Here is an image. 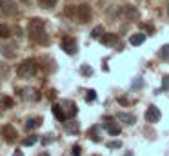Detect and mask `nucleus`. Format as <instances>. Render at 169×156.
Returning <instances> with one entry per match:
<instances>
[{"label":"nucleus","mask_w":169,"mask_h":156,"mask_svg":"<svg viewBox=\"0 0 169 156\" xmlns=\"http://www.w3.org/2000/svg\"><path fill=\"white\" fill-rule=\"evenodd\" d=\"M0 9L6 15H13V13H16V4L13 0H0Z\"/></svg>","instance_id":"obj_8"},{"label":"nucleus","mask_w":169,"mask_h":156,"mask_svg":"<svg viewBox=\"0 0 169 156\" xmlns=\"http://www.w3.org/2000/svg\"><path fill=\"white\" fill-rule=\"evenodd\" d=\"M158 56L162 60H169V46H164L160 51H158Z\"/></svg>","instance_id":"obj_23"},{"label":"nucleus","mask_w":169,"mask_h":156,"mask_svg":"<svg viewBox=\"0 0 169 156\" xmlns=\"http://www.w3.org/2000/svg\"><path fill=\"white\" fill-rule=\"evenodd\" d=\"M66 129H67V132H71V134H77V132H78V123H77V122H67V123H66Z\"/></svg>","instance_id":"obj_21"},{"label":"nucleus","mask_w":169,"mask_h":156,"mask_svg":"<svg viewBox=\"0 0 169 156\" xmlns=\"http://www.w3.org/2000/svg\"><path fill=\"white\" fill-rule=\"evenodd\" d=\"M86 100H87V102H95V100H97V93H95L93 89H91V91H87V95H86Z\"/></svg>","instance_id":"obj_26"},{"label":"nucleus","mask_w":169,"mask_h":156,"mask_svg":"<svg viewBox=\"0 0 169 156\" xmlns=\"http://www.w3.org/2000/svg\"><path fill=\"white\" fill-rule=\"evenodd\" d=\"M93 16V11H91V6L89 4H80L77 7V22H82V24H87Z\"/></svg>","instance_id":"obj_3"},{"label":"nucleus","mask_w":169,"mask_h":156,"mask_svg":"<svg viewBox=\"0 0 169 156\" xmlns=\"http://www.w3.org/2000/svg\"><path fill=\"white\" fill-rule=\"evenodd\" d=\"M62 49H64V53H67V55H77V51H78L77 40L73 36H66L62 40Z\"/></svg>","instance_id":"obj_5"},{"label":"nucleus","mask_w":169,"mask_h":156,"mask_svg":"<svg viewBox=\"0 0 169 156\" xmlns=\"http://www.w3.org/2000/svg\"><path fill=\"white\" fill-rule=\"evenodd\" d=\"M27 31H29V36H31L33 42H38L42 46L49 44V36L46 35V26H44V20L42 18H31Z\"/></svg>","instance_id":"obj_1"},{"label":"nucleus","mask_w":169,"mask_h":156,"mask_svg":"<svg viewBox=\"0 0 169 156\" xmlns=\"http://www.w3.org/2000/svg\"><path fill=\"white\" fill-rule=\"evenodd\" d=\"M125 156H133V154H131V152H127V154H125Z\"/></svg>","instance_id":"obj_36"},{"label":"nucleus","mask_w":169,"mask_h":156,"mask_svg":"<svg viewBox=\"0 0 169 156\" xmlns=\"http://www.w3.org/2000/svg\"><path fill=\"white\" fill-rule=\"evenodd\" d=\"M37 71H38V62L33 60V58H27V60H24L22 64L18 66L16 75H18V78L29 80V78H33V76L37 75Z\"/></svg>","instance_id":"obj_2"},{"label":"nucleus","mask_w":169,"mask_h":156,"mask_svg":"<svg viewBox=\"0 0 169 156\" xmlns=\"http://www.w3.org/2000/svg\"><path fill=\"white\" fill-rule=\"evenodd\" d=\"M100 42L104 46H117L118 44V35H115V33H104L102 38H100Z\"/></svg>","instance_id":"obj_10"},{"label":"nucleus","mask_w":169,"mask_h":156,"mask_svg":"<svg viewBox=\"0 0 169 156\" xmlns=\"http://www.w3.org/2000/svg\"><path fill=\"white\" fill-rule=\"evenodd\" d=\"M89 136H91L93 142H102L100 132H98V127H91V129H89Z\"/></svg>","instance_id":"obj_19"},{"label":"nucleus","mask_w":169,"mask_h":156,"mask_svg":"<svg viewBox=\"0 0 169 156\" xmlns=\"http://www.w3.org/2000/svg\"><path fill=\"white\" fill-rule=\"evenodd\" d=\"M120 11H122V9L118 6H111L107 11H105V15H107V18H111V20H117L118 15H120Z\"/></svg>","instance_id":"obj_15"},{"label":"nucleus","mask_w":169,"mask_h":156,"mask_svg":"<svg viewBox=\"0 0 169 156\" xmlns=\"http://www.w3.org/2000/svg\"><path fill=\"white\" fill-rule=\"evenodd\" d=\"M142 84H144V82H142V80H136V82H135V84H133V87H142Z\"/></svg>","instance_id":"obj_33"},{"label":"nucleus","mask_w":169,"mask_h":156,"mask_svg":"<svg viewBox=\"0 0 169 156\" xmlns=\"http://www.w3.org/2000/svg\"><path fill=\"white\" fill-rule=\"evenodd\" d=\"M67 105H69V113H67V118H73V116H75V114L78 113V109H77V105H75V103H73V102H69Z\"/></svg>","instance_id":"obj_24"},{"label":"nucleus","mask_w":169,"mask_h":156,"mask_svg":"<svg viewBox=\"0 0 169 156\" xmlns=\"http://www.w3.org/2000/svg\"><path fill=\"white\" fill-rule=\"evenodd\" d=\"M162 89H169V75H165L162 78Z\"/></svg>","instance_id":"obj_30"},{"label":"nucleus","mask_w":169,"mask_h":156,"mask_svg":"<svg viewBox=\"0 0 169 156\" xmlns=\"http://www.w3.org/2000/svg\"><path fill=\"white\" fill-rule=\"evenodd\" d=\"M13 156H24V152H22V151H15Z\"/></svg>","instance_id":"obj_34"},{"label":"nucleus","mask_w":169,"mask_h":156,"mask_svg":"<svg viewBox=\"0 0 169 156\" xmlns=\"http://www.w3.org/2000/svg\"><path fill=\"white\" fill-rule=\"evenodd\" d=\"M9 49H11V47H2V53L6 55V56H15V51H9Z\"/></svg>","instance_id":"obj_29"},{"label":"nucleus","mask_w":169,"mask_h":156,"mask_svg":"<svg viewBox=\"0 0 169 156\" xmlns=\"http://www.w3.org/2000/svg\"><path fill=\"white\" fill-rule=\"evenodd\" d=\"M64 13H66V16H69L71 20H77V7H75V6H66Z\"/></svg>","instance_id":"obj_17"},{"label":"nucleus","mask_w":169,"mask_h":156,"mask_svg":"<svg viewBox=\"0 0 169 156\" xmlns=\"http://www.w3.org/2000/svg\"><path fill=\"white\" fill-rule=\"evenodd\" d=\"M109 147L111 149H118V147H122V143L120 142H109Z\"/></svg>","instance_id":"obj_31"},{"label":"nucleus","mask_w":169,"mask_h":156,"mask_svg":"<svg viewBox=\"0 0 169 156\" xmlns=\"http://www.w3.org/2000/svg\"><path fill=\"white\" fill-rule=\"evenodd\" d=\"M145 33H142V31H140V33H135V35H131V38H129V44L131 46H142L144 42H145Z\"/></svg>","instance_id":"obj_12"},{"label":"nucleus","mask_w":169,"mask_h":156,"mask_svg":"<svg viewBox=\"0 0 169 156\" xmlns=\"http://www.w3.org/2000/svg\"><path fill=\"white\" fill-rule=\"evenodd\" d=\"M80 71H82V75H86V76H91V75H93V69H91L89 66H82Z\"/></svg>","instance_id":"obj_27"},{"label":"nucleus","mask_w":169,"mask_h":156,"mask_svg":"<svg viewBox=\"0 0 169 156\" xmlns=\"http://www.w3.org/2000/svg\"><path fill=\"white\" fill-rule=\"evenodd\" d=\"M117 118H118L120 122H124V123H127V125H133V123L136 122L135 114H129V113H118V114H117Z\"/></svg>","instance_id":"obj_13"},{"label":"nucleus","mask_w":169,"mask_h":156,"mask_svg":"<svg viewBox=\"0 0 169 156\" xmlns=\"http://www.w3.org/2000/svg\"><path fill=\"white\" fill-rule=\"evenodd\" d=\"M160 118H162V113H160V109H158V107H155V105L147 107V111H145V122L156 123Z\"/></svg>","instance_id":"obj_6"},{"label":"nucleus","mask_w":169,"mask_h":156,"mask_svg":"<svg viewBox=\"0 0 169 156\" xmlns=\"http://www.w3.org/2000/svg\"><path fill=\"white\" fill-rule=\"evenodd\" d=\"M18 93H20V96H22L24 100H27V102H37V100L40 98V93H38L37 89H31V87H27V89H20Z\"/></svg>","instance_id":"obj_7"},{"label":"nucleus","mask_w":169,"mask_h":156,"mask_svg":"<svg viewBox=\"0 0 169 156\" xmlns=\"http://www.w3.org/2000/svg\"><path fill=\"white\" fill-rule=\"evenodd\" d=\"M42 125V118H29L27 123H26V129H35V127H40Z\"/></svg>","instance_id":"obj_16"},{"label":"nucleus","mask_w":169,"mask_h":156,"mask_svg":"<svg viewBox=\"0 0 169 156\" xmlns=\"http://www.w3.org/2000/svg\"><path fill=\"white\" fill-rule=\"evenodd\" d=\"M2 103H4L6 107H13V105H15V102H13V98H9V96H6V98L2 100Z\"/></svg>","instance_id":"obj_28"},{"label":"nucleus","mask_w":169,"mask_h":156,"mask_svg":"<svg viewBox=\"0 0 169 156\" xmlns=\"http://www.w3.org/2000/svg\"><path fill=\"white\" fill-rule=\"evenodd\" d=\"M167 15H169V7H167Z\"/></svg>","instance_id":"obj_37"},{"label":"nucleus","mask_w":169,"mask_h":156,"mask_svg":"<svg viewBox=\"0 0 169 156\" xmlns=\"http://www.w3.org/2000/svg\"><path fill=\"white\" fill-rule=\"evenodd\" d=\"M37 142H38V136H29V138L24 140V145H26V147H29V145H33V143H37Z\"/></svg>","instance_id":"obj_25"},{"label":"nucleus","mask_w":169,"mask_h":156,"mask_svg":"<svg viewBox=\"0 0 169 156\" xmlns=\"http://www.w3.org/2000/svg\"><path fill=\"white\" fill-rule=\"evenodd\" d=\"M102 35H104V27L102 26H97V27L91 31V36L93 38H102Z\"/></svg>","instance_id":"obj_22"},{"label":"nucleus","mask_w":169,"mask_h":156,"mask_svg":"<svg viewBox=\"0 0 169 156\" xmlns=\"http://www.w3.org/2000/svg\"><path fill=\"white\" fill-rule=\"evenodd\" d=\"M122 13L125 15V18H129V20H138V11H136V7L135 6H125V7H122Z\"/></svg>","instance_id":"obj_11"},{"label":"nucleus","mask_w":169,"mask_h":156,"mask_svg":"<svg viewBox=\"0 0 169 156\" xmlns=\"http://www.w3.org/2000/svg\"><path fill=\"white\" fill-rule=\"evenodd\" d=\"M22 2H24V4H29V0H22Z\"/></svg>","instance_id":"obj_35"},{"label":"nucleus","mask_w":169,"mask_h":156,"mask_svg":"<svg viewBox=\"0 0 169 156\" xmlns=\"http://www.w3.org/2000/svg\"><path fill=\"white\" fill-rule=\"evenodd\" d=\"M73 156H80V145H73Z\"/></svg>","instance_id":"obj_32"},{"label":"nucleus","mask_w":169,"mask_h":156,"mask_svg":"<svg viewBox=\"0 0 169 156\" xmlns=\"http://www.w3.org/2000/svg\"><path fill=\"white\" fill-rule=\"evenodd\" d=\"M0 134H2V138H4L7 143H13V142H16V138H18V132H16V129H15L13 125H2Z\"/></svg>","instance_id":"obj_4"},{"label":"nucleus","mask_w":169,"mask_h":156,"mask_svg":"<svg viewBox=\"0 0 169 156\" xmlns=\"http://www.w3.org/2000/svg\"><path fill=\"white\" fill-rule=\"evenodd\" d=\"M11 36V29L7 24H0V38H9Z\"/></svg>","instance_id":"obj_18"},{"label":"nucleus","mask_w":169,"mask_h":156,"mask_svg":"<svg viewBox=\"0 0 169 156\" xmlns=\"http://www.w3.org/2000/svg\"><path fill=\"white\" fill-rule=\"evenodd\" d=\"M51 111H53V114L57 116L58 122H64V120H66V114H64V111H62V107L58 105V103H55V105L51 107Z\"/></svg>","instance_id":"obj_14"},{"label":"nucleus","mask_w":169,"mask_h":156,"mask_svg":"<svg viewBox=\"0 0 169 156\" xmlns=\"http://www.w3.org/2000/svg\"><path fill=\"white\" fill-rule=\"evenodd\" d=\"M104 127H105V131H107L109 134H113V136H117V134H120V125H117V123L113 122V118H105Z\"/></svg>","instance_id":"obj_9"},{"label":"nucleus","mask_w":169,"mask_h":156,"mask_svg":"<svg viewBox=\"0 0 169 156\" xmlns=\"http://www.w3.org/2000/svg\"><path fill=\"white\" fill-rule=\"evenodd\" d=\"M38 4H40V7H44V9H51V7L57 6V0H38Z\"/></svg>","instance_id":"obj_20"}]
</instances>
